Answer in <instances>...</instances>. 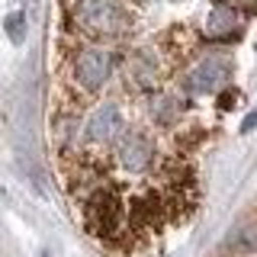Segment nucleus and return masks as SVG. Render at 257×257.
I'll return each instance as SVG.
<instances>
[{
    "label": "nucleus",
    "instance_id": "nucleus-1",
    "mask_svg": "<svg viewBox=\"0 0 257 257\" xmlns=\"http://www.w3.org/2000/svg\"><path fill=\"white\" fill-rule=\"evenodd\" d=\"M112 64H116V58H112L109 52H103V48H90V52H84V55L74 61L71 77H74V84H77L84 93H96V90H100V87L109 80Z\"/></svg>",
    "mask_w": 257,
    "mask_h": 257
},
{
    "label": "nucleus",
    "instance_id": "nucleus-2",
    "mask_svg": "<svg viewBox=\"0 0 257 257\" xmlns=\"http://www.w3.org/2000/svg\"><path fill=\"white\" fill-rule=\"evenodd\" d=\"M225 77V61L222 58H206L203 64L193 68V74L187 77V90L193 93H212Z\"/></svg>",
    "mask_w": 257,
    "mask_h": 257
},
{
    "label": "nucleus",
    "instance_id": "nucleus-3",
    "mask_svg": "<svg viewBox=\"0 0 257 257\" xmlns=\"http://www.w3.org/2000/svg\"><path fill=\"white\" fill-rule=\"evenodd\" d=\"M235 29H238V16L231 13L228 7H219V10H212V16H209V36L225 39V36H231Z\"/></svg>",
    "mask_w": 257,
    "mask_h": 257
},
{
    "label": "nucleus",
    "instance_id": "nucleus-4",
    "mask_svg": "<svg viewBox=\"0 0 257 257\" xmlns=\"http://www.w3.org/2000/svg\"><path fill=\"white\" fill-rule=\"evenodd\" d=\"M7 36H10V42H16L20 45L23 39H26V20H23V13H13L10 20H7Z\"/></svg>",
    "mask_w": 257,
    "mask_h": 257
},
{
    "label": "nucleus",
    "instance_id": "nucleus-5",
    "mask_svg": "<svg viewBox=\"0 0 257 257\" xmlns=\"http://www.w3.org/2000/svg\"><path fill=\"white\" fill-rule=\"evenodd\" d=\"M251 128H257V109L244 119V122H241V132H251Z\"/></svg>",
    "mask_w": 257,
    "mask_h": 257
}]
</instances>
